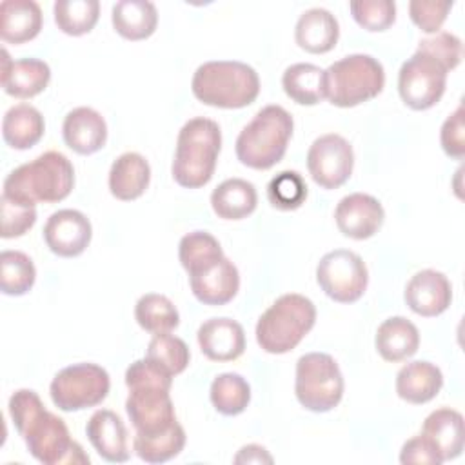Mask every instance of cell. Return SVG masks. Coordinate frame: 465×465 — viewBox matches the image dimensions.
Wrapping results in <instances>:
<instances>
[{"mask_svg": "<svg viewBox=\"0 0 465 465\" xmlns=\"http://www.w3.org/2000/svg\"><path fill=\"white\" fill-rule=\"evenodd\" d=\"M54 24L69 36L89 33L100 16L98 0H56L53 5Z\"/></svg>", "mask_w": 465, "mask_h": 465, "instance_id": "obj_35", "label": "cell"}, {"mask_svg": "<svg viewBox=\"0 0 465 465\" xmlns=\"http://www.w3.org/2000/svg\"><path fill=\"white\" fill-rule=\"evenodd\" d=\"M465 125H463V105L460 104L452 114L441 125L440 142L447 156L461 160L465 154Z\"/></svg>", "mask_w": 465, "mask_h": 465, "instance_id": "obj_44", "label": "cell"}, {"mask_svg": "<svg viewBox=\"0 0 465 465\" xmlns=\"http://www.w3.org/2000/svg\"><path fill=\"white\" fill-rule=\"evenodd\" d=\"M452 5L447 0H412L409 4V15L423 33H438Z\"/></svg>", "mask_w": 465, "mask_h": 465, "instance_id": "obj_43", "label": "cell"}, {"mask_svg": "<svg viewBox=\"0 0 465 465\" xmlns=\"http://www.w3.org/2000/svg\"><path fill=\"white\" fill-rule=\"evenodd\" d=\"M443 387L441 371L430 361H411L396 374V392L401 400L420 405L438 396Z\"/></svg>", "mask_w": 465, "mask_h": 465, "instance_id": "obj_25", "label": "cell"}, {"mask_svg": "<svg viewBox=\"0 0 465 465\" xmlns=\"http://www.w3.org/2000/svg\"><path fill=\"white\" fill-rule=\"evenodd\" d=\"M0 216H2V232L0 236L18 238L24 236L36 222V209L35 205L7 198L2 194L0 198Z\"/></svg>", "mask_w": 465, "mask_h": 465, "instance_id": "obj_41", "label": "cell"}, {"mask_svg": "<svg viewBox=\"0 0 465 465\" xmlns=\"http://www.w3.org/2000/svg\"><path fill=\"white\" fill-rule=\"evenodd\" d=\"M256 187L243 178L223 180L211 193V207L222 220L247 218L256 209Z\"/></svg>", "mask_w": 465, "mask_h": 465, "instance_id": "obj_30", "label": "cell"}, {"mask_svg": "<svg viewBox=\"0 0 465 465\" xmlns=\"http://www.w3.org/2000/svg\"><path fill=\"white\" fill-rule=\"evenodd\" d=\"M111 22L114 31L125 40H145L156 29L158 11L147 0H120L113 5Z\"/></svg>", "mask_w": 465, "mask_h": 465, "instance_id": "obj_28", "label": "cell"}, {"mask_svg": "<svg viewBox=\"0 0 465 465\" xmlns=\"http://www.w3.org/2000/svg\"><path fill=\"white\" fill-rule=\"evenodd\" d=\"M385 218L381 203L365 193L343 196L334 211L340 232L352 240H367L378 232Z\"/></svg>", "mask_w": 465, "mask_h": 465, "instance_id": "obj_16", "label": "cell"}, {"mask_svg": "<svg viewBox=\"0 0 465 465\" xmlns=\"http://www.w3.org/2000/svg\"><path fill=\"white\" fill-rule=\"evenodd\" d=\"M151 182L149 162L140 153L120 154L109 169V191L116 200L131 202L140 198Z\"/></svg>", "mask_w": 465, "mask_h": 465, "instance_id": "obj_24", "label": "cell"}, {"mask_svg": "<svg viewBox=\"0 0 465 465\" xmlns=\"http://www.w3.org/2000/svg\"><path fill=\"white\" fill-rule=\"evenodd\" d=\"M198 345L213 361H232L245 351L243 327L231 318H211L198 329Z\"/></svg>", "mask_w": 465, "mask_h": 465, "instance_id": "obj_18", "label": "cell"}, {"mask_svg": "<svg viewBox=\"0 0 465 465\" xmlns=\"http://www.w3.org/2000/svg\"><path fill=\"white\" fill-rule=\"evenodd\" d=\"M125 412L140 434H158L176 423L174 405L167 387L154 383H140L127 387Z\"/></svg>", "mask_w": 465, "mask_h": 465, "instance_id": "obj_13", "label": "cell"}, {"mask_svg": "<svg viewBox=\"0 0 465 465\" xmlns=\"http://www.w3.org/2000/svg\"><path fill=\"white\" fill-rule=\"evenodd\" d=\"M322 291L338 303L358 302L369 283V271L360 254L349 249H334L322 256L316 267Z\"/></svg>", "mask_w": 465, "mask_h": 465, "instance_id": "obj_10", "label": "cell"}, {"mask_svg": "<svg viewBox=\"0 0 465 465\" xmlns=\"http://www.w3.org/2000/svg\"><path fill=\"white\" fill-rule=\"evenodd\" d=\"M385 85L383 65L371 54L354 53L325 69V98L336 107L372 100Z\"/></svg>", "mask_w": 465, "mask_h": 465, "instance_id": "obj_7", "label": "cell"}, {"mask_svg": "<svg viewBox=\"0 0 465 465\" xmlns=\"http://www.w3.org/2000/svg\"><path fill=\"white\" fill-rule=\"evenodd\" d=\"M267 198L274 209L294 211L307 198V183L296 171H282L267 185Z\"/></svg>", "mask_w": 465, "mask_h": 465, "instance_id": "obj_39", "label": "cell"}, {"mask_svg": "<svg viewBox=\"0 0 465 465\" xmlns=\"http://www.w3.org/2000/svg\"><path fill=\"white\" fill-rule=\"evenodd\" d=\"M447 71L432 56L414 51L398 73V93L403 104L414 111L430 109L445 93Z\"/></svg>", "mask_w": 465, "mask_h": 465, "instance_id": "obj_11", "label": "cell"}, {"mask_svg": "<svg viewBox=\"0 0 465 465\" xmlns=\"http://www.w3.org/2000/svg\"><path fill=\"white\" fill-rule=\"evenodd\" d=\"M185 447V430L176 421L163 432L158 434H134L133 449L134 454L147 463H163L176 458Z\"/></svg>", "mask_w": 465, "mask_h": 465, "instance_id": "obj_32", "label": "cell"}, {"mask_svg": "<svg viewBox=\"0 0 465 465\" xmlns=\"http://www.w3.org/2000/svg\"><path fill=\"white\" fill-rule=\"evenodd\" d=\"M416 51H421L429 56H432L438 64H441L445 67V71L449 73L450 69L458 67L463 56V45L461 40L452 35V33H436L430 38H423L418 42Z\"/></svg>", "mask_w": 465, "mask_h": 465, "instance_id": "obj_42", "label": "cell"}, {"mask_svg": "<svg viewBox=\"0 0 465 465\" xmlns=\"http://www.w3.org/2000/svg\"><path fill=\"white\" fill-rule=\"evenodd\" d=\"M352 18L367 31H385L396 20L392 0H356L349 4Z\"/></svg>", "mask_w": 465, "mask_h": 465, "instance_id": "obj_40", "label": "cell"}, {"mask_svg": "<svg viewBox=\"0 0 465 465\" xmlns=\"http://www.w3.org/2000/svg\"><path fill=\"white\" fill-rule=\"evenodd\" d=\"M234 463H272V456L265 450V447L251 443L238 450Z\"/></svg>", "mask_w": 465, "mask_h": 465, "instance_id": "obj_46", "label": "cell"}, {"mask_svg": "<svg viewBox=\"0 0 465 465\" xmlns=\"http://www.w3.org/2000/svg\"><path fill=\"white\" fill-rule=\"evenodd\" d=\"M213 407L223 416L243 412L251 401V387L247 380L236 372L218 374L209 389Z\"/></svg>", "mask_w": 465, "mask_h": 465, "instance_id": "obj_34", "label": "cell"}, {"mask_svg": "<svg viewBox=\"0 0 465 465\" xmlns=\"http://www.w3.org/2000/svg\"><path fill=\"white\" fill-rule=\"evenodd\" d=\"M9 416L29 454L40 463L80 465L91 461L82 445L71 438L65 421L47 411L35 391H15L9 398Z\"/></svg>", "mask_w": 465, "mask_h": 465, "instance_id": "obj_1", "label": "cell"}, {"mask_svg": "<svg viewBox=\"0 0 465 465\" xmlns=\"http://www.w3.org/2000/svg\"><path fill=\"white\" fill-rule=\"evenodd\" d=\"M403 296L412 312L430 318L449 309L452 300V287L443 272L423 269L407 282Z\"/></svg>", "mask_w": 465, "mask_h": 465, "instance_id": "obj_17", "label": "cell"}, {"mask_svg": "<svg viewBox=\"0 0 465 465\" xmlns=\"http://www.w3.org/2000/svg\"><path fill=\"white\" fill-rule=\"evenodd\" d=\"M223 256V251L218 240L207 231L187 232L178 245V258L182 267L191 272L196 271L218 258Z\"/></svg>", "mask_w": 465, "mask_h": 465, "instance_id": "obj_38", "label": "cell"}, {"mask_svg": "<svg viewBox=\"0 0 465 465\" xmlns=\"http://www.w3.org/2000/svg\"><path fill=\"white\" fill-rule=\"evenodd\" d=\"M85 434L100 458L111 463H124L129 460L127 429L122 418L109 411L98 409L85 425Z\"/></svg>", "mask_w": 465, "mask_h": 465, "instance_id": "obj_19", "label": "cell"}, {"mask_svg": "<svg viewBox=\"0 0 465 465\" xmlns=\"http://www.w3.org/2000/svg\"><path fill=\"white\" fill-rule=\"evenodd\" d=\"M191 89L205 105L240 109L256 100L260 93V78L258 73L243 62L211 60L194 71Z\"/></svg>", "mask_w": 465, "mask_h": 465, "instance_id": "obj_4", "label": "cell"}, {"mask_svg": "<svg viewBox=\"0 0 465 465\" xmlns=\"http://www.w3.org/2000/svg\"><path fill=\"white\" fill-rule=\"evenodd\" d=\"M316 307L298 292L280 296L256 323V341L269 354L292 351L314 327Z\"/></svg>", "mask_w": 465, "mask_h": 465, "instance_id": "obj_6", "label": "cell"}, {"mask_svg": "<svg viewBox=\"0 0 465 465\" xmlns=\"http://www.w3.org/2000/svg\"><path fill=\"white\" fill-rule=\"evenodd\" d=\"M292 116L282 105H265L240 131L236 138L238 160L256 171L276 165L292 136Z\"/></svg>", "mask_w": 465, "mask_h": 465, "instance_id": "obj_5", "label": "cell"}, {"mask_svg": "<svg viewBox=\"0 0 465 465\" xmlns=\"http://www.w3.org/2000/svg\"><path fill=\"white\" fill-rule=\"evenodd\" d=\"M187 274L194 298L203 305H225L240 289L238 269L227 256H222Z\"/></svg>", "mask_w": 465, "mask_h": 465, "instance_id": "obj_15", "label": "cell"}, {"mask_svg": "<svg viewBox=\"0 0 465 465\" xmlns=\"http://www.w3.org/2000/svg\"><path fill=\"white\" fill-rule=\"evenodd\" d=\"M42 29V9L33 0H4L0 4V36L4 42L24 44Z\"/></svg>", "mask_w": 465, "mask_h": 465, "instance_id": "obj_27", "label": "cell"}, {"mask_svg": "<svg viewBox=\"0 0 465 465\" xmlns=\"http://www.w3.org/2000/svg\"><path fill=\"white\" fill-rule=\"evenodd\" d=\"M64 142L78 154H93L105 145L107 124L93 107H76L67 113L62 125Z\"/></svg>", "mask_w": 465, "mask_h": 465, "instance_id": "obj_21", "label": "cell"}, {"mask_svg": "<svg viewBox=\"0 0 465 465\" xmlns=\"http://www.w3.org/2000/svg\"><path fill=\"white\" fill-rule=\"evenodd\" d=\"M338 36V20L331 11L323 7H312L302 13L294 27L296 44L312 54L329 53L336 45Z\"/></svg>", "mask_w": 465, "mask_h": 465, "instance_id": "obj_23", "label": "cell"}, {"mask_svg": "<svg viewBox=\"0 0 465 465\" xmlns=\"http://www.w3.org/2000/svg\"><path fill=\"white\" fill-rule=\"evenodd\" d=\"M36 280L33 260L20 251H2L0 289L7 296H22L31 291Z\"/></svg>", "mask_w": 465, "mask_h": 465, "instance_id": "obj_36", "label": "cell"}, {"mask_svg": "<svg viewBox=\"0 0 465 465\" xmlns=\"http://www.w3.org/2000/svg\"><path fill=\"white\" fill-rule=\"evenodd\" d=\"M93 227L89 218L76 209L53 213L44 225V240L51 252L62 258L80 256L91 243Z\"/></svg>", "mask_w": 465, "mask_h": 465, "instance_id": "obj_14", "label": "cell"}, {"mask_svg": "<svg viewBox=\"0 0 465 465\" xmlns=\"http://www.w3.org/2000/svg\"><path fill=\"white\" fill-rule=\"evenodd\" d=\"M400 461L401 463H421V465H440L443 460L436 452V449L421 436H414L407 440L400 450Z\"/></svg>", "mask_w": 465, "mask_h": 465, "instance_id": "obj_45", "label": "cell"}, {"mask_svg": "<svg viewBox=\"0 0 465 465\" xmlns=\"http://www.w3.org/2000/svg\"><path fill=\"white\" fill-rule=\"evenodd\" d=\"M134 318L143 331L153 334L171 332L180 323V314L174 303L158 292H147L140 296L134 305Z\"/></svg>", "mask_w": 465, "mask_h": 465, "instance_id": "obj_33", "label": "cell"}, {"mask_svg": "<svg viewBox=\"0 0 465 465\" xmlns=\"http://www.w3.org/2000/svg\"><path fill=\"white\" fill-rule=\"evenodd\" d=\"M74 185V169L58 151H47L18 165L4 180L2 194L29 205L54 203L67 198Z\"/></svg>", "mask_w": 465, "mask_h": 465, "instance_id": "obj_2", "label": "cell"}, {"mask_svg": "<svg viewBox=\"0 0 465 465\" xmlns=\"http://www.w3.org/2000/svg\"><path fill=\"white\" fill-rule=\"evenodd\" d=\"M45 131L42 113L29 104H16L7 109L2 120V136L13 149L25 151L40 142Z\"/></svg>", "mask_w": 465, "mask_h": 465, "instance_id": "obj_29", "label": "cell"}, {"mask_svg": "<svg viewBox=\"0 0 465 465\" xmlns=\"http://www.w3.org/2000/svg\"><path fill=\"white\" fill-rule=\"evenodd\" d=\"M222 149L220 125L203 116L191 118L178 133L171 165L173 178L185 189H198L211 182Z\"/></svg>", "mask_w": 465, "mask_h": 465, "instance_id": "obj_3", "label": "cell"}, {"mask_svg": "<svg viewBox=\"0 0 465 465\" xmlns=\"http://www.w3.org/2000/svg\"><path fill=\"white\" fill-rule=\"evenodd\" d=\"M49 80L51 69L44 60H11L9 53L2 49V87L9 96L33 98L47 87Z\"/></svg>", "mask_w": 465, "mask_h": 465, "instance_id": "obj_20", "label": "cell"}, {"mask_svg": "<svg viewBox=\"0 0 465 465\" xmlns=\"http://www.w3.org/2000/svg\"><path fill=\"white\" fill-rule=\"evenodd\" d=\"M294 392L311 412L334 409L343 396V376L336 360L327 352H307L296 361Z\"/></svg>", "mask_w": 465, "mask_h": 465, "instance_id": "obj_8", "label": "cell"}, {"mask_svg": "<svg viewBox=\"0 0 465 465\" xmlns=\"http://www.w3.org/2000/svg\"><path fill=\"white\" fill-rule=\"evenodd\" d=\"M111 389L107 371L96 363H73L58 371L51 381L49 394L64 412L84 411L102 403Z\"/></svg>", "mask_w": 465, "mask_h": 465, "instance_id": "obj_9", "label": "cell"}, {"mask_svg": "<svg viewBox=\"0 0 465 465\" xmlns=\"http://www.w3.org/2000/svg\"><path fill=\"white\" fill-rule=\"evenodd\" d=\"M145 358L162 367L171 376H176L189 365L191 352L182 338L169 332H160L151 338Z\"/></svg>", "mask_w": 465, "mask_h": 465, "instance_id": "obj_37", "label": "cell"}, {"mask_svg": "<svg viewBox=\"0 0 465 465\" xmlns=\"http://www.w3.org/2000/svg\"><path fill=\"white\" fill-rule=\"evenodd\" d=\"M374 343L378 354L385 361L396 363L416 354L420 347V332L411 320L403 316H392L378 327Z\"/></svg>", "mask_w": 465, "mask_h": 465, "instance_id": "obj_26", "label": "cell"}, {"mask_svg": "<svg viewBox=\"0 0 465 465\" xmlns=\"http://www.w3.org/2000/svg\"><path fill=\"white\" fill-rule=\"evenodd\" d=\"M421 436L436 449V452L443 461L458 458L463 450L461 412L449 407L432 411L423 421Z\"/></svg>", "mask_w": 465, "mask_h": 465, "instance_id": "obj_22", "label": "cell"}, {"mask_svg": "<svg viewBox=\"0 0 465 465\" xmlns=\"http://www.w3.org/2000/svg\"><path fill=\"white\" fill-rule=\"evenodd\" d=\"M282 85L285 94L300 105H316L325 98V69L300 62L283 71Z\"/></svg>", "mask_w": 465, "mask_h": 465, "instance_id": "obj_31", "label": "cell"}, {"mask_svg": "<svg viewBox=\"0 0 465 465\" xmlns=\"http://www.w3.org/2000/svg\"><path fill=\"white\" fill-rule=\"evenodd\" d=\"M352 167V145L336 133L316 138L307 151L309 174L323 189L341 187L351 178Z\"/></svg>", "mask_w": 465, "mask_h": 465, "instance_id": "obj_12", "label": "cell"}]
</instances>
